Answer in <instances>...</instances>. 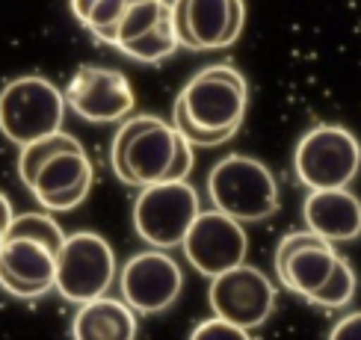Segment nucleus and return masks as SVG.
<instances>
[{
    "instance_id": "1",
    "label": "nucleus",
    "mask_w": 361,
    "mask_h": 340,
    "mask_svg": "<svg viewBox=\"0 0 361 340\" xmlns=\"http://www.w3.org/2000/svg\"><path fill=\"white\" fill-rule=\"evenodd\" d=\"M180 133L157 115H130L118 125L110 145V166L128 187L163 184L175 163Z\"/></svg>"
},
{
    "instance_id": "23",
    "label": "nucleus",
    "mask_w": 361,
    "mask_h": 340,
    "mask_svg": "<svg viewBox=\"0 0 361 340\" xmlns=\"http://www.w3.org/2000/svg\"><path fill=\"white\" fill-rule=\"evenodd\" d=\"M190 340H255V337L249 329H240V325L222 320V317H210L195 325Z\"/></svg>"
},
{
    "instance_id": "3",
    "label": "nucleus",
    "mask_w": 361,
    "mask_h": 340,
    "mask_svg": "<svg viewBox=\"0 0 361 340\" xmlns=\"http://www.w3.org/2000/svg\"><path fill=\"white\" fill-rule=\"evenodd\" d=\"M66 92L39 74H24L4 86L0 95V127L4 137L24 148L63 130L66 122Z\"/></svg>"
},
{
    "instance_id": "5",
    "label": "nucleus",
    "mask_w": 361,
    "mask_h": 340,
    "mask_svg": "<svg viewBox=\"0 0 361 340\" xmlns=\"http://www.w3.org/2000/svg\"><path fill=\"white\" fill-rule=\"evenodd\" d=\"M202 213V201L187 181H163L145 187L133 201V231L152 248L184 246L192 222Z\"/></svg>"
},
{
    "instance_id": "24",
    "label": "nucleus",
    "mask_w": 361,
    "mask_h": 340,
    "mask_svg": "<svg viewBox=\"0 0 361 340\" xmlns=\"http://www.w3.org/2000/svg\"><path fill=\"white\" fill-rule=\"evenodd\" d=\"M192 142H187L184 137H180L178 142V154H175V163H172V169L166 175V181H187L190 172H192V163H195V151H192Z\"/></svg>"
},
{
    "instance_id": "7",
    "label": "nucleus",
    "mask_w": 361,
    "mask_h": 340,
    "mask_svg": "<svg viewBox=\"0 0 361 340\" xmlns=\"http://www.w3.org/2000/svg\"><path fill=\"white\" fill-rule=\"evenodd\" d=\"M116 281V251L95 231L68 234L56 255V290L74 305L107 296Z\"/></svg>"
},
{
    "instance_id": "2",
    "label": "nucleus",
    "mask_w": 361,
    "mask_h": 340,
    "mask_svg": "<svg viewBox=\"0 0 361 340\" xmlns=\"http://www.w3.org/2000/svg\"><path fill=\"white\" fill-rule=\"evenodd\" d=\"M207 199L237 222H264L279 210V184L261 160L228 154L207 175Z\"/></svg>"
},
{
    "instance_id": "9",
    "label": "nucleus",
    "mask_w": 361,
    "mask_h": 340,
    "mask_svg": "<svg viewBox=\"0 0 361 340\" xmlns=\"http://www.w3.org/2000/svg\"><path fill=\"white\" fill-rule=\"evenodd\" d=\"M184 51H222L240 39L246 24L243 0H169Z\"/></svg>"
},
{
    "instance_id": "16",
    "label": "nucleus",
    "mask_w": 361,
    "mask_h": 340,
    "mask_svg": "<svg viewBox=\"0 0 361 340\" xmlns=\"http://www.w3.org/2000/svg\"><path fill=\"white\" fill-rule=\"evenodd\" d=\"M338 258L341 255L335 251V246L329 240H323L320 234H314V240L299 246L288 260L276 263V278H279V284L284 290L302 296V299L308 302L311 296L332 278Z\"/></svg>"
},
{
    "instance_id": "14",
    "label": "nucleus",
    "mask_w": 361,
    "mask_h": 340,
    "mask_svg": "<svg viewBox=\"0 0 361 340\" xmlns=\"http://www.w3.org/2000/svg\"><path fill=\"white\" fill-rule=\"evenodd\" d=\"M92 160L86 157V148L78 151H63L54 160H48L36 175V181L27 189L33 192V199L51 213H66L80 207L92 189Z\"/></svg>"
},
{
    "instance_id": "15",
    "label": "nucleus",
    "mask_w": 361,
    "mask_h": 340,
    "mask_svg": "<svg viewBox=\"0 0 361 340\" xmlns=\"http://www.w3.org/2000/svg\"><path fill=\"white\" fill-rule=\"evenodd\" d=\"M302 219L308 231L320 234L332 246L353 243L361 237V201L343 189H311L302 201Z\"/></svg>"
},
{
    "instance_id": "21",
    "label": "nucleus",
    "mask_w": 361,
    "mask_h": 340,
    "mask_svg": "<svg viewBox=\"0 0 361 340\" xmlns=\"http://www.w3.org/2000/svg\"><path fill=\"white\" fill-rule=\"evenodd\" d=\"M355 270H353V263L347 258H338L335 263V272L332 278L326 281V284L311 296V305H317L323 310H341V308H347L353 302V296H355Z\"/></svg>"
},
{
    "instance_id": "8",
    "label": "nucleus",
    "mask_w": 361,
    "mask_h": 340,
    "mask_svg": "<svg viewBox=\"0 0 361 340\" xmlns=\"http://www.w3.org/2000/svg\"><path fill=\"white\" fill-rule=\"evenodd\" d=\"M207 305L214 317H222L240 329H261L276 310V284L258 266L240 263L234 270L210 278Z\"/></svg>"
},
{
    "instance_id": "20",
    "label": "nucleus",
    "mask_w": 361,
    "mask_h": 340,
    "mask_svg": "<svg viewBox=\"0 0 361 340\" xmlns=\"http://www.w3.org/2000/svg\"><path fill=\"white\" fill-rule=\"evenodd\" d=\"M0 240H36L59 255V248L66 246L68 237H66L63 225L51 216V210H30V213L15 216L12 228L0 237Z\"/></svg>"
},
{
    "instance_id": "26",
    "label": "nucleus",
    "mask_w": 361,
    "mask_h": 340,
    "mask_svg": "<svg viewBox=\"0 0 361 340\" xmlns=\"http://www.w3.org/2000/svg\"><path fill=\"white\" fill-rule=\"evenodd\" d=\"M0 207H4V222H0V237H4V234L12 228V222H15V213H12L9 196H4V199H0Z\"/></svg>"
},
{
    "instance_id": "17",
    "label": "nucleus",
    "mask_w": 361,
    "mask_h": 340,
    "mask_svg": "<svg viewBox=\"0 0 361 340\" xmlns=\"http://www.w3.org/2000/svg\"><path fill=\"white\" fill-rule=\"evenodd\" d=\"M137 310L113 296L80 305L71 320V340H137Z\"/></svg>"
},
{
    "instance_id": "25",
    "label": "nucleus",
    "mask_w": 361,
    "mask_h": 340,
    "mask_svg": "<svg viewBox=\"0 0 361 340\" xmlns=\"http://www.w3.org/2000/svg\"><path fill=\"white\" fill-rule=\"evenodd\" d=\"M326 340H361V310H353V314L341 317L332 332H329Z\"/></svg>"
},
{
    "instance_id": "13",
    "label": "nucleus",
    "mask_w": 361,
    "mask_h": 340,
    "mask_svg": "<svg viewBox=\"0 0 361 340\" xmlns=\"http://www.w3.org/2000/svg\"><path fill=\"white\" fill-rule=\"evenodd\" d=\"M0 284L15 299L56 290V251L36 240H0Z\"/></svg>"
},
{
    "instance_id": "10",
    "label": "nucleus",
    "mask_w": 361,
    "mask_h": 340,
    "mask_svg": "<svg viewBox=\"0 0 361 340\" xmlns=\"http://www.w3.org/2000/svg\"><path fill=\"white\" fill-rule=\"evenodd\" d=\"M66 103L89 125H116L130 118L137 95L122 71L80 65L66 86Z\"/></svg>"
},
{
    "instance_id": "18",
    "label": "nucleus",
    "mask_w": 361,
    "mask_h": 340,
    "mask_svg": "<svg viewBox=\"0 0 361 340\" xmlns=\"http://www.w3.org/2000/svg\"><path fill=\"white\" fill-rule=\"evenodd\" d=\"M178 51H180V39H178L175 18H172V4L166 6V12H163V18L154 30H148L137 42H128L118 48V53H125L133 63H145V65L163 63V59H169Z\"/></svg>"
},
{
    "instance_id": "11",
    "label": "nucleus",
    "mask_w": 361,
    "mask_h": 340,
    "mask_svg": "<svg viewBox=\"0 0 361 340\" xmlns=\"http://www.w3.org/2000/svg\"><path fill=\"white\" fill-rule=\"evenodd\" d=\"M180 248H184L190 266H195V272L216 278L222 272L234 270V266L246 263L249 237L243 222H237L214 207V210L199 213Z\"/></svg>"
},
{
    "instance_id": "4",
    "label": "nucleus",
    "mask_w": 361,
    "mask_h": 340,
    "mask_svg": "<svg viewBox=\"0 0 361 340\" xmlns=\"http://www.w3.org/2000/svg\"><path fill=\"white\" fill-rule=\"evenodd\" d=\"M361 169V142L343 125H314L293 151V172L308 189H343Z\"/></svg>"
},
{
    "instance_id": "12",
    "label": "nucleus",
    "mask_w": 361,
    "mask_h": 340,
    "mask_svg": "<svg viewBox=\"0 0 361 340\" xmlns=\"http://www.w3.org/2000/svg\"><path fill=\"white\" fill-rule=\"evenodd\" d=\"M118 287H122V299L137 314H166L184 290V272L180 263L163 248H152L133 255L122 266Z\"/></svg>"
},
{
    "instance_id": "22",
    "label": "nucleus",
    "mask_w": 361,
    "mask_h": 340,
    "mask_svg": "<svg viewBox=\"0 0 361 340\" xmlns=\"http://www.w3.org/2000/svg\"><path fill=\"white\" fill-rule=\"evenodd\" d=\"M172 127L187 142H192L195 148H216V145L228 142L234 137V130H207L202 125H195L192 118H190V113H187V107L178 98H175V107H172Z\"/></svg>"
},
{
    "instance_id": "6",
    "label": "nucleus",
    "mask_w": 361,
    "mask_h": 340,
    "mask_svg": "<svg viewBox=\"0 0 361 340\" xmlns=\"http://www.w3.org/2000/svg\"><path fill=\"white\" fill-rule=\"evenodd\" d=\"M178 101L190 118L207 130H240L249 107V83L234 65L219 63L202 68L180 89Z\"/></svg>"
},
{
    "instance_id": "19",
    "label": "nucleus",
    "mask_w": 361,
    "mask_h": 340,
    "mask_svg": "<svg viewBox=\"0 0 361 340\" xmlns=\"http://www.w3.org/2000/svg\"><path fill=\"white\" fill-rule=\"evenodd\" d=\"M78 148H83L80 139L71 137V133H66V130L54 133V137H44L39 142L24 145L18 151V177H21V184L30 187L36 181V175L42 172L44 163L54 160L56 154H63V151H78Z\"/></svg>"
}]
</instances>
